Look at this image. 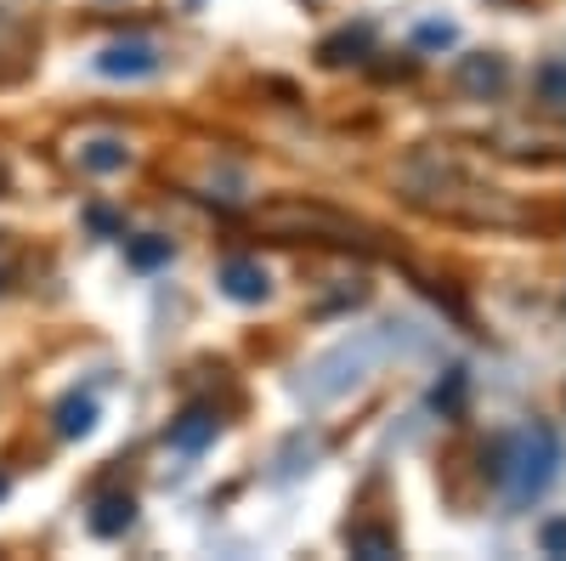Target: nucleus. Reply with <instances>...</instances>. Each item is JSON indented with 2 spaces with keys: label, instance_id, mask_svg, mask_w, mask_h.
I'll return each instance as SVG.
<instances>
[{
  "label": "nucleus",
  "instance_id": "f257e3e1",
  "mask_svg": "<svg viewBox=\"0 0 566 561\" xmlns=\"http://www.w3.org/2000/svg\"><path fill=\"white\" fill-rule=\"evenodd\" d=\"M402 187H408V199H413V205L437 210V216H453V221H499V227L527 221V210H522V205H510L504 194H493V187H470V181H448V176L419 181L413 170H402Z\"/></svg>",
  "mask_w": 566,
  "mask_h": 561
},
{
  "label": "nucleus",
  "instance_id": "f03ea898",
  "mask_svg": "<svg viewBox=\"0 0 566 561\" xmlns=\"http://www.w3.org/2000/svg\"><path fill=\"white\" fill-rule=\"evenodd\" d=\"M555 465H560V443H555L549 432H522V437L510 443V454H499L493 477L510 488L515 505H527V499H538V494L549 488Z\"/></svg>",
  "mask_w": 566,
  "mask_h": 561
},
{
  "label": "nucleus",
  "instance_id": "7ed1b4c3",
  "mask_svg": "<svg viewBox=\"0 0 566 561\" xmlns=\"http://www.w3.org/2000/svg\"><path fill=\"white\" fill-rule=\"evenodd\" d=\"M154 69H159V52L148 40H119V45H108V52L97 58V74H108V80H142Z\"/></svg>",
  "mask_w": 566,
  "mask_h": 561
},
{
  "label": "nucleus",
  "instance_id": "20e7f679",
  "mask_svg": "<svg viewBox=\"0 0 566 561\" xmlns=\"http://www.w3.org/2000/svg\"><path fill=\"white\" fill-rule=\"evenodd\" d=\"M272 232H335V239H352V227L340 221V216H328V210H301V205H290V210H266L261 216Z\"/></svg>",
  "mask_w": 566,
  "mask_h": 561
},
{
  "label": "nucleus",
  "instance_id": "39448f33",
  "mask_svg": "<svg viewBox=\"0 0 566 561\" xmlns=\"http://www.w3.org/2000/svg\"><path fill=\"white\" fill-rule=\"evenodd\" d=\"M221 295H232V301H244V307H255V301H266V272L255 267V261H227L221 267Z\"/></svg>",
  "mask_w": 566,
  "mask_h": 561
},
{
  "label": "nucleus",
  "instance_id": "423d86ee",
  "mask_svg": "<svg viewBox=\"0 0 566 561\" xmlns=\"http://www.w3.org/2000/svg\"><path fill=\"white\" fill-rule=\"evenodd\" d=\"M130 522H136V499L130 494H103L97 510H91V533L97 539H119Z\"/></svg>",
  "mask_w": 566,
  "mask_h": 561
},
{
  "label": "nucleus",
  "instance_id": "0eeeda50",
  "mask_svg": "<svg viewBox=\"0 0 566 561\" xmlns=\"http://www.w3.org/2000/svg\"><path fill=\"white\" fill-rule=\"evenodd\" d=\"M170 443L176 448H205V443H216V414H205V408H193V414H181L176 426H170Z\"/></svg>",
  "mask_w": 566,
  "mask_h": 561
},
{
  "label": "nucleus",
  "instance_id": "6e6552de",
  "mask_svg": "<svg viewBox=\"0 0 566 561\" xmlns=\"http://www.w3.org/2000/svg\"><path fill=\"white\" fill-rule=\"evenodd\" d=\"M91 426H97V403H91V397H69V403L57 408V432H63V437H85Z\"/></svg>",
  "mask_w": 566,
  "mask_h": 561
},
{
  "label": "nucleus",
  "instance_id": "1a4fd4ad",
  "mask_svg": "<svg viewBox=\"0 0 566 561\" xmlns=\"http://www.w3.org/2000/svg\"><path fill=\"white\" fill-rule=\"evenodd\" d=\"M459 80L470 91H499L504 85V63L499 58H470V63H459Z\"/></svg>",
  "mask_w": 566,
  "mask_h": 561
},
{
  "label": "nucleus",
  "instance_id": "9d476101",
  "mask_svg": "<svg viewBox=\"0 0 566 561\" xmlns=\"http://www.w3.org/2000/svg\"><path fill=\"white\" fill-rule=\"evenodd\" d=\"M80 165H85V170H97V176L125 170V148H119V143H85V148H80Z\"/></svg>",
  "mask_w": 566,
  "mask_h": 561
},
{
  "label": "nucleus",
  "instance_id": "9b49d317",
  "mask_svg": "<svg viewBox=\"0 0 566 561\" xmlns=\"http://www.w3.org/2000/svg\"><path fill=\"white\" fill-rule=\"evenodd\" d=\"M130 261H136V267H159V261H170V239H136V245H130Z\"/></svg>",
  "mask_w": 566,
  "mask_h": 561
},
{
  "label": "nucleus",
  "instance_id": "f8f14e48",
  "mask_svg": "<svg viewBox=\"0 0 566 561\" xmlns=\"http://www.w3.org/2000/svg\"><path fill=\"white\" fill-rule=\"evenodd\" d=\"M346 52H368V29L340 34V40H328V45H323V58H328V63H346Z\"/></svg>",
  "mask_w": 566,
  "mask_h": 561
},
{
  "label": "nucleus",
  "instance_id": "ddd939ff",
  "mask_svg": "<svg viewBox=\"0 0 566 561\" xmlns=\"http://www.w3.org/2000/svg\"><path fill=\"white\" fill-rule=\"evenodd\" d=\"M352 550H357V555H368V561H386V555H397V544H391L386 533H357V539H352Z\"/></svg>",
  "mask_w": 566,
  "mask_h": 561
},
{
  "label": "nucleus",
  "instance_id": "4468645a",
  "mask_svg": "<svg viewBox=\"0 0 566 561\" xmlns=\"http://www.w3.org/2000/svg\"><path fill=\"white\" fill-rule=\"evenodd\" d=\"M538 80H544V97L560 108V103H566V63H560V58H555V63H544V74H538Z\"/></svg>",
  "mask_w": 566,
  "mask_h": 561
},
{
  "label": "nucleus",
  "instance_id": "2eb2a0df",
  "mask_svg": "<svg viewBox=\"0 0 566 561\" xmlns=\"http://www.w3.org/2000/svg\"><path fill=\"white\" fill-rule=\"evenodd\" d=\"M544 550H549V555H566V522H560V517L544 528Z\"/></svg>",
  "mask_w": 566,
  "mask_h": 561
},
{
  "label": "nucleus",
  "instance_id": "dca6fc26",
  "mask_svg": "<svg viewBox=\"0 0 566 561\" xmlns=\"http://www.w3.org/2000/svg\"><path fill=\"white\" fill-rule=\"evenodd\" d=\"M0 499H7V477H0Z\"/></svg>",
  "mask_w": 566,
  "mask_h": 561
}]
</instances>
